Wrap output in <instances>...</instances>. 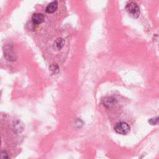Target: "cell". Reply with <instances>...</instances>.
I'll return each instance as SVG.
<instances>
[{
    "instance_id": "11",
    "label": "cell",
    "mask_w": 159,
    "mask_h": 159,
    "mask_svg": "<svg viewBox=\"0 0 159 159\" xmlns=\"http://www.w3.org/2000/svg\"><path fill=\"white\" fill-rule=\"evenodd\" d=\"M0 146H1V137H0Z\"/></svg>"
},
{
    "instance_id": "2",
    "label": "cell",
    "mask_w": 159,
    "mask_h": 159,
    "mask_svg": "<svg viewBox=\"0 0 159 159\" xmlns=\"http://www.w3.org/2000/svg\"><path fill=\"white\" fill-rule=\"evenodd\" d=\"M115 132L119 134L126 135L130 131V126L125 122H118L114 127Z\"/></svg>"
},
{
    "instance_id": "4",
    "label": "cell",
    "mask_w": 159,
    "mask_h": 159,
    "mask_svg": "<svg viewBox=\"0 0 159 159\" xmlns=\"http://www.w3.org/2000/svg\"><path fill=\"white\" fill-rule=\"evenodd\" d=\"M116 103V101L115 99L111 98H105L103 100V104L106 108H111L114 106Z\"/></svg>"
},
{
    "instance_id": "1",
    "label": "cell",
    "mask_w": 159,
    "mask_h": 159,
    "mask_svg": "<svg viewBox=\"0 0 159 159\" xmlns=\"http://www.w3.org/2000/svg\"><path fill=\"white\" fill-rule=\"evenodd\" d=\"M126 10L131 17L137 18L140 14V8L138 4L136 2H130L126 6Z\"/></svg>"
},
{
    "instance_id": "7",
    "label": "cell",
    "mask_w": 159,
    "mask_h": 159,
    "mask_svg": "<svg viewBox=\"0 0 159 159\" xmlns=\"http://www.w3.org/2000/svg\"><path fill=\"white\" fill-rule=\"evenodd\" d=\"M5 57L9 61H11V60L14 59V55L12 53V50L11 47H8V48L5 49Z\"/></svg>"
},
{
    "instance_id": "6",
    "label": "cell",
    "mask_w": 159,
    "mask_h": 159,
    "mask_svg": "<svg viewBox=\"0 0 159 159\" xmlns=\"http://www.w3.org/2000/svg\"><path fill=\"white\" fill-rule=\"evenodd\" d=\"M64 44H65V41L62 38H59L54 43L53 48L55 50H59L63 47Z\"/></svg>"
},
{
    "instance_id": "5",
    "label": "cell",
    "mask_w": 159,
    "mask_h": 159,
    "mask_svg": "<svg viewBox=\"0 0 159 159\" xmlns=\"http://www.w3.org/2000/svg\"><path fill=\"white\" fill-rule=\"evenodd\" d=\"M58 8V2L57 1H53L49 4L48 6H47L45 11L49 14L54 13V12L56 11Z\"/></svg>"
},
{
    "instance_id": "8",
    "label": "cell",
    "mask_w": 159,
    "mask_h": 159,
    "mask_svg": "<svg viewBox=\"0 0 159 159\" xmlns=\"http://www.w3.org/2000/svg\"><path fill=\"white\" fill-rule=\"evenodd\" d=\"M49 69L52 74H56L59 71V68L56 63L52 64L50 67H49Z\"/></svg>"
},
{
    "instance_id": "9",
    "label": "cell",
    "mask_w": 159,
    "mask_h": 159,
    "mask_svg": "<svg viewBox=\"0 0 159 159\" xmlns=\"http://www.w3.org/2000/svg\"><path fill=\"white\" fill-rule=\"evenodd\" d=\"M0 159H9V155L5 151L0 152Z\"/></svg>"
},
{
    "instance_id": "3",
    "label": "cell",
    "mask_w": 159,
    "mask_h": 159,
    "mask_svg": "<svg viewBox=\"0 0 159 159\" xmlns=\"http://www.w3.org/2000/svg\"><path fill=\"white\" fill-rule=\"evenodd\" d=\"M45 20V16L42 13H36L32 17V21L34 24H42Z\"/></svg>"
},
{
    "instance_id": "10",
    "label": "cell",
    "mask_w": 159,
    "mask_h": 159,
    "mask_svg": "<svg viewBox=\"0 0 159 159\" xmlns=\"http://www.w3.org/2000/svg\"><path fill=\"white\" fill-rule=\"evenodd\" d=\"M149 121H153V123H152L151 124H152V125H156L158 122V118H156L155 119H151Z\"/></svg>"
}]
</instances>
